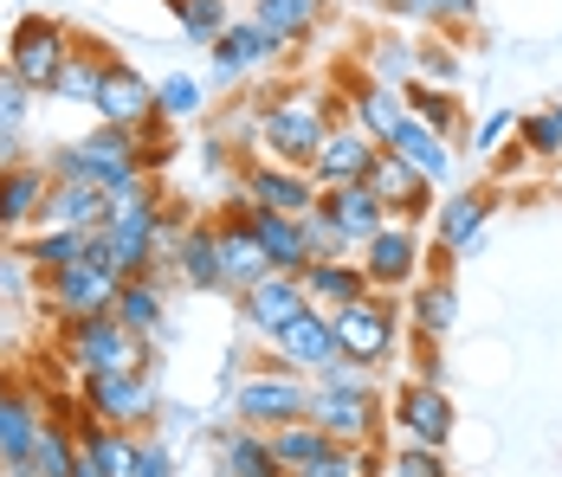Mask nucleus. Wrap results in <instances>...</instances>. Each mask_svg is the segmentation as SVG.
I'll return each instance as SVG.
<instances>
[{"label": "nucleus", "mask_w": 562, "mask_h": 477, "mask_svg": "<svg viewBox=\"0 0 562 477\" xmlns=\"http://www.w3.org/2000/svg\"><path fill=\"white\" fill-rule=\"evenodd\" d=\"M46 168H53V181H65V174L98 181V188L116 201V194L143 188V174H149V136H143V129H123V123H98L91 136L53 149Z\"/></svg>", "instance_id": "nucleus-1"}, {"label": "nucleus", "mask_w": 562, "mask_h": 477, "mask_svg": "<svg viewBox=\"0 0 562 477\" xmlns=\"http://www.w3.org/2000/svg\"><path fill=\"white\" fill-rule=\"evenodd\" d=\"M58 362L78 374H123V368H149L156 362V342H143L136 329H123L116 310H98V317H71L58 322Z\"/></svg>", "instance_id": "nucleus-2"}, {"label": "nucleus", "mask_w": 562, "mask_h": 477, "mask_svg": "<svg viewBox=\"0 0 562 477\" xmlns=\"http://www.w3.org/2000/svg\"><path fill=\"white\" fill-rule=\"evenodd\" d=\"M342 116H349V110H342V98H304V91L272 98V104L259 110V149H266L272 161L311 168L317 143L330 136V123H342Z\"/></svg>", "instance_id": "nucleus-3"}, {"label": "nucleus", "mask_w": 562, "mask_h": 477, "mask_svg": "<svg viewBox=\"0 0 562 477\" xmlns=\"http://www.w3.org/2000/svg\"><path fill=\"white\" fill-rule=\"evenodd\" d=\"M304 413H311V374L284 368L279 355L233 387V420L252 425V432H279V425L304 420Z\"/></svg>", "instance_id": "nucleus-4"}, {"label": "nucleus", "mask_w": 562, "mask_h": 477, "mask_svg": "<svg viewBox=\"0 0 562 477\" xmlns=\"http://www.w3.org/2000/svg\"><path fill=\"white\" fill-rule=\"evenodd\" d=\"M78 407L98 425H123V432H149L162 387H156V362L149 368H123V374H85L78 381Z\"/></svg>", "instance_id": "nucleus-5"}, {"label": "nucleus", "mask_w": 562, "mask_h": 477, "mask_svg": "<svg viewBox=\"0 0 562 477\" xmlns=\"http://www.w3.org/2000/svg\"><path fill=\"white\" fill-rule=\"evenodd\" d=\"M78 46V33L53 20V13H26L13 33H7V65H13V78L26 84V91H40V98H53L58 71H65V58Z\"/></svg>", "instance_id": "nucleus-6"}, {"label": "nucleus", "mask_w": 562, "mask_h": 477, "mask_svg": "<svg viewBox=\"0 0 562 477\" xmlns=\"http://www.w3.org/2000/svg\"><path fill=\"white\" fill-rule=\"evenodd\" d=\"M162 201L149 194V181L143 188H130V194H116L111 207V265L123 277H156V239H162Z\"/></svg>", "instance_id": "nucleus-7"}, {"label": "nucleus", "mask_w": 562, "mask_h": 477, "mask_svg": "<svg viewBox=\"0 0 562 477\" xmlns=\"http://www.w3.org/2000/svg\"><path fill=\"white\" fill-rule=\"evenodd\" d=\"M233 194L246 201V207H266V213H291V219H304V213L317 207V181L304 174V168H291V161H272V156H246L233 168Z\"/></svg>", "instance_id": "nucleus-8"}, {"label": "nucleus", "mask_w": 562, "mask_h": 477, "mask_svg": "<svg viewBox=\"0 0 562 477\" xmlns=\"http://www.w3.org/2000/svg\"><path fill=\"white\" fill-rule=\"evenodd\" d=\"M116 291H123V271L116 265H98V259H78V265L40 277V304L53 322H71V317H98V310H116Z\"/></svg>", "instance_id": "nucleus-9"}, {"label": "nucleus", "mask_w": 562, "mask_h": 477, "mask_svg": "<svg viewBox=\"0 0 562 477\" xmlns=\"http://www.w3.org/2000/svg\"><path fill=\"white\" fill-rule=\"evenodd\" d=\"M330 329H337V349L349 355V362H369V368H382V362L394 355L401 317H394V297L369 291V297H356V304L330 310Z\"/></svg>", "instance_id": "nucleus-10"}, {"label": "nucleus", "mask_w": 562, "mask_h": 477, "mask_svg": "<svg viewBox=\"0 0 562 477\" xmlns=\"http://www.w3.org/2000/svg\"><path fill=\"white\" fill-rule=\"evenodd\" d=\"M389 425L401 432V439H414V445H440V452H447L459 413H452V400H447V387H440V381H420V374H414V381H401V387H394Z\"/></svg>", "instance_id": "nucleus-11"}, {"label": "nucleus", "mask_w": 562, "mask_h": 477, "mask_svg": "<svg viewBox=\"0 0 562 477\" xmlns=\"http://www.w3.org/2000/svg\"><path fill=\"white\" fill-rule=\"evenodd\" d=\"M420 232H414V219H382V232L369 239V246H356V265L369 271V291H407L414 277H420Z\"/></svg>", "instance_id": "nucleus-12"}, {"label": "nucleus", "mask_w": 562, "mask_h": 477, "mask_svg": "<svg viewBox=\"0 0 562 477\" xmlns=\"http://www.w3.org/2000/svg\"><path fill=\"white\" fill-rule=\"evenodd\" d=\"M46 194H53V168L46 161H7L0 168V232L20 239V232H40L46 226Z\"/></svg>", "instance_id": "nucleus-13"}, {"label": "nucleus", "mask_w": 562, "mask_h": 477, "mask_svg": "<svg viewBox=\"0 0 562 477\" xmlns=\"http://www.w3.org/2000/svg\"><path fill=\"white\" fill-rule=\"evenodd\" d=\"M304 420H317L337 445H375L389 407H382V394H330V387H311V413Z\"/></svg>", "instance_id": "nucleus-14"}, {"label": "nucleus", "mask_w": 562, "mask_h": 477, "mask_svg": "<svg viewBox=\"0 0 562 477\" xmlns=\"http://www.w3.org/2000/svg\"><path fill=\"white\" fill-rule=\"evenodd\" d=\"M221 226V271H226V297H246L266 271H272V259H266V246H259V232H252V219H246V201L233 194L226 201V213L214 219Z\"/></svg>", "instance_id": "nucleus-15"}, {"label": "nucleus", "mask_w": 562, "mask_h": 477, "mask_svg": "<svg viewBox=\"0 0 562 477\" xmlns=\"http://www.w3.org/2000/svg\"><path fill=\"white\" fill-rule=\"evenodd\" d=\"M98 123H123V129H149L162 110H156V84L130 65V58H111L104 65V84H98Z\"/></svg>", "instance_id": "nucleus-16"}, {"label": "nucleus", "mask_w": 562, "mask_h": 477, "mask_svg": "<svg viewBox=\"0 0 562 477\" xmlns=\"http://www.w3.org/2000/svg\"><path fill=\"white\" fill-rule=\"evenodd\" d=\"M375 156H382V143H369V136L342 116V123H330V136L317 143V156H311L304 174H311L317 188H349V181H369Z\"/></svg>", "instance_id": "nucleus-17"}, {"label": "nucleus", "mask_w": 562, "mask_h": 477, "mask_svg": "<svg viewBox=\"0 0 562 477\" xmlns=\"http://www.w3.org/2000/svg\"><path fill=\"white\" fill-rule=\"evenodd\" d=\"M233 304H239V322H246L252 336H266V342H272L291 317L311 310V297H304V284H297L291 271H266V277H259L246 297H233Z\"/></svg>", "instance_id": "nucleus-18"}, {"label": "nucleus", "mask_w": 562, "mask_h": 477, "mask_svg": "<svg viewBox=\"0 0 562 477\" xmlns=\"http://www.w3.org/2000/svg\"><path fill=\"white\" fill-rule=\"evenodd\" d=\"M272 355H279L284 368H297V374H324L330 362H337L342 349H337V329H330V310H304V317H291L272 336Z\"/></svg>", "instance_id": "nucleus-19"}, {"label": "nucleus", "mask_w": 562, "mask_h": 477, "mask_svg": "<svg viewBox=\"0 0 562 477\" xmlns=\"http://www.w3.org/2000/svg\"><path fill=\"white\" fill-rule=\"evenodd\" d=\"M369 188H375V201L389 207V219H420V213H434V181H427L407 156H394V149L375 156Z\"/></svg>", "instance_id": "nucleus-20"}, {"label": "nucleus", "mask_w": 562, "mask_h": 477, "mask_svg": "<svg viewBox=\"0 0 562 477\" xmlns=\"http://www.w3.org/2000/svg\"><path fill=\"white\" fill-rule=\"evenodd\" d=\"M40 425H46L40 400L0 381V465H7L13 477H33V445H40Z\"/></svg>", "instance_id": "nucleus-21"}, {"label": "nucleus", "mask_w": 562, "mask_h": 477, "mask_svg": "<svg viewBox=\"0 0 562 477\" xmlns=\"http://www.w3.org/2000/svg\"><path fill=\"white\" fill-rule=\"evenodd\" d=\"M207 53H214V78H221V84H239V78L266 71V65H272L284 46L266 33V26H259V20H233V26H226Z\"/></svg>", "instance_id": "nucleus-22"}, {"label": "nucleus", "mask_w": 562, "mask_h": 477, "mask_svg": "<svg viewBox=\"0 0 562 477\" xmlns=\"http://www.w3.org/2000/svg\"><path fill=\"white\" fill-rule=\"evenodd\" d=\"M492 213H498V194H492V188H459L452 201H440V239H434V246L452 252V259L479 252V239H485Z\"/></svg>", "instance_id": "nucleus-23"}, {"label": "nucleus", "mask_w": 562, "mask_h": 477, "mask_svg": "<svg viewBox=\"0 0 562 477\" xmlns=\"http://www.w3.org/2000/svg\"><path fill=\"white\" fill-rule=\"evenodd\" d=\"M175 277L188 291H221L226 297V271H221V226L214 219H188L181 252H175Z\"/></svg>", "instance_id": "nucleus-24"}, {"label": "nucleus", "mask_w": 562, "mask_h": 477, "mask_svg": "<svg viewBox=\"0 0 562 477\" xmlns=\"http://www.w3.org/2000/svg\"><path fill=\"white\" fill-rule=\"evenodd\" d=\"M317 207H324V213H330V219L342 226V239H349V246H369V239L382 232V219H389V207L375 201V188H369V181L324 188V194H317Z\"/></svg>", "instance_id": "nucleus-25"}, {"label": "nucleus", "mask_w": 562, "mask_h": 477, "mask_svg": "<svg viewBox=\"0 0 562 477\" xmlns=\"http://www.w3.org/2000/svg\"><path fill=\"white\" fill-rule=\"evenodd\" d=\"M349 123L369 136V143H382L389 149L394 129L407 123V98H401V84H382V78H362L356 84V98H349Z\"/></svg>", "instance_id": "nucleus-26"}, {"label": "nucleus", "mask_w": 562, "mask_h": 477, "mask_svg": "<svg viewBox=\"0 0 562 477\" xmlns=\"http://www.w3.org/2000/svg\"><path fill=\"white\" fill-rule=\"evenodd\" d=\"M111 207L116 201L98 181L65 174V181H53V194H46V226H78V232H91V226H111Z\"/></svg>", "instance_id": "nucleus-27"}, {"label": "nucleus", "mask_w": 562, "mask_h": 477, "mask_svg": "<svg viewBox=\"0 0 562 477\" xmlns=\"http://www.w3.org/2000/svg\"><path fill=\"white\" fill-rule=\"evenodd\" d=\"M214 477H284V465L272 458V439L252 432V425H226L221 445H214Z\"/></svg>", "instance_id": "nucleus-28"}, {"label": "nucleus", "mask_w": 562, "mask_h": 477, "mask_svg": "<svg viewBox=\"0 0 562 477\" xmlns=\"http://www.w3.org/2000/svg\"><path fill=\"white\" fill-rule=\"evenodd\" d=\"M407 322H414V336H420V342H440L452 322H459V291H452L447 271L414 277V284H407Z\"/></svg>", "instance_id": "nucleus-29"}, {"label": "nucleus", "mask_w": 562, "mask_h": 477, "mask_svg": "<svg viewBox=\"0 0 562 477\" xmlns=\"http://www.w3.org/2000/svg\"><path fill=\"white\" fill-rule=\"evenodd\" d=\"M297 284H304V297L317 310H342V304L369 297V271L356 265V259H311V265L297 271Z\"/></svg>", "instance_id": "nucleus-30"}, {"label": "nucleus", "mask_w": 562, "mask_h": 477, "mask_svg": "<svg viewBox=\"0 0 562 477\" xmlns=\"http://www.w3.org/2000/svg\"><path fill=\"white\" fill-rule=\"evenodd\" d=\"M246 219H252V232H259V246H266V259H272V271H297L311 265V246H304V219H291V213H266V207H246Z\"/></svg>", "instance_id": "nucleus-31"}, {"label": "nucleus", "mask_w": 562, "mask_h": 477, "mask_svg": "<svg viewBox=\"0 0 562 477\" xmlns=\"http://www.w3.org/2000/svg\"><path fill=\"white\" fill-rule=\"evenodd\" d=\"M116 322L136 329L143 342H156L169 329V297H162V277H123L116 291Z\"/></svg>", "instance_id": "nucleus-32"}, {"label": "nucleus", "mask_w": 562, "mask_h": 477, "mask_svg": "<svg viewBox=\"0 0 562 477\" xmlns=\"http://www.w3.org/2000/svg\"><path fill=\"white\" fill-rule=\"evenodd\" d=\"M389 149H394V156H407V161H414V168H420V174H427L434 188H440V181H452V143L440 136V129H427V123H420L414 110H407V123L394 129V143H389Z\"/></svg>", "instance_id": "nucleus-33"}, {"label": "nucleus", "mask_w": 562, "mask_h": 477, "mask_svg": "<svg viewBox=\"0 0 562 477\" xmlns=\"http://www.w3.org/2000/svg\"><path fill=\"white\" fill-rule=\"evenodd\" d=\"M116 53H104V46H91V39H78L71 46V58H65V71H58L53 98L58 104H98V84H104V65H111Z\"/></svg>", "instance_id": "nucleus-34"}, {"label": "nucleus", "mask_w": 562, "mask_h": 477, "mask_svg": "<svg viewBox=\"0 0 562 477\" xmlns=\"http://www.w3.org/2000/svg\"><path fill=\"white\" fill-rule=\"evenodd\" d=\"M401 98H407V110H414L427 129H440L447 143H465V136H472V129H465V104H459V91H447V84H427V78H414Z\"/></svg>", "instance_id": "nucleus-35"}, {"label": "nucleus", "mask_w": 562, "mask_h": 477, "mask_svg": "<svg viewBox=\"0 0 562 477\" xmlns=\"http://www.w3.org/2000/svg\"><path fill=\"white\" fill-rule=\"evenodd\" d=\"M252 20L279 39V46H304L324 20V0H252Z\"/></svg>", "instance_id": "nucleus-36"}, {"label": "nucleus", "mask_w": 562, "mask_h": 477, "mask_svg": "<svg viewBox=\"0 0 562 477\" xmlns=\"http://www.w3.org/2000/svg\"><path fill=\"white\" fill-rule=\"evenodd\" d=\"M20 259L40 271V277H53V271H65V265L85 259V232H78V226H40V232H26Z\"/></svg>", "instance_id": "nucleus-37"}, {"label": "nucleus", "mask_w": 562, "mask_h": 477, "mask_svg": "<svg viewBox=\"0 0 562 477\" xmlns=\"http://www.w3.org/2000/svg\"><path fill=\"white\" fill-rule=\"evenodd\" d=\"M266 439H272V458L284 465V477L304 472V465H317V458L330 452V432L317 420H291V425H279V432H266Z\"/></svg>", "instance_id": "nucleus-38"}, {"label": "nucleus", "mask_w": 562, "mask_h": 477, "mask_svg": "<svg viewBox=\"0 0 562 477\" xmlns=\"http://www.w3.org/2000/svg\"><path fill=\"white\" fill-rule=\"evenodd\" d=\"M78 432L65 420H46L40 425V445H33V477H71V465H78Z\"/></svg>", "instance_id": "nucleus-39"}, {"label": "nucleus", "mask_w": 562, "mask_h": 477, "mask_svg": "<svg viewBox=\"0 0 562 477\" xmlns=\"http://www.w3.org/2000/svg\"><path fill=\"white\" fill-rule=\"evenodd\" d=\"M175 20H181V33H188V46H214L226 26H233V0H181L175 7Z\"/></svg>", "instance_id": "nucleus-40"}, {"label": "nucleus", "mask_w": 562, "mask_h": 477, "mask_svg": "<svg viewBox=\"0 0 562 477\" xmlns=\"http://www.w3.org/2000/svg\"><path fill=\"white\" fill-rule=\"evenodd\" d=\"M389 7L401 20H420V26H440V33L479 20V0H389Z\"/></svg>", "instance_id": "nucleus-41"}, {"label": "nucleus", "mask_w": 562, "mask_h": 477, "mask_svg": "<svg viewBox=\"0 0 562 477\" xmlns=\"http://www.w3.org/2000/svg\"><path fill=\"white\" fill-rule=\"evenodd\" d=\"M375 445H337L330 439V452L317 458V465H304V472H291V477H375Z\"/></svg>", "instance_id": "nucleus-42"}, {"label": "nucleus", "mask_w": 562, "mask_h": 477, "mask_svg": "<svg viewBox=\"0 0 562 477\" xmlns=\"http://www.w3.org/2000/svg\"><path fill=\"white\" fill-rule=\"evenodd\" d=\"M33 98H40V91H26V84L13 78V65L0 58V136H20V143H26V123H33Z\"/></svg>", "instance_id": "nucleus-43"}, {"label": "nucleus", "mask_w": 562, "mask_h": 477, "mask_svg": "<svg viewBox=\"0 0 562 477\" xmlns=\"http://www.w3.org/2000/svg\"><path fill=\"white\" fill-rule=\"evenodd\" d=\"M517 143H524V156H537V161H557V156H562V123H557V110H537V116H517Z\"/></svg>", "instance_id": "nucleus-44"}, {"label": "nucleus", "mask_w": 562, "mask_h": 477, "mask_svg": "<svg viewBox=\"0 0 562 477\" xmlns=\"http://www.w3.org/2000/svg\"><path fill=\"white\" fill-rule=\"evenodd\" d=\"M304 246H311V259H356V246L342 239V226L324 207L304 213Z\"/></svg>", "instance_id": "nucleus-45"}, {"label": "nucleus", "mask_w": 562, "mask_h": 477, "mask_svg": "<svg viewBox=\"0 0 562 477\" xmlns=\"http://www.w3.org/2000/svg\"><path fill=\"white\" fill-rule=\"evenodd\" d=\"M201 104H207V98H201V84H194L188 71H169V78L156 84V110L175 116V123H181V116H201Z\"/></svg>", "instance_id": "nucleus-46"}, {"label": "nucleus", "mask_w": 562, "mask_h": 477, "mask_svg": "<svg viewBox=\"0 0 562 477\" xmlns=\"http://www.w3.org/2000/svg\"><path fill=\"white\" fill-rule=\"evenodd\" d=\"M394 477H452L447 452L440 445H414V439H401V452H394Z\"/></svg>", "instance_id": "nucleus-47"}, {"label": "nucleus", "mask_w": 562, "mask_h": 477, "mask_svg": "<svg viewBox=\"0 0 562 477\" xmlns=\"http://www.w3.org/2000/svg\"><path fill=\"white\" fill-rule=\"evenodd\" d=\"M311 387H330V394H375V368H369V362H349V355H337L324 374H311Z\"/></svg>", "instance_id": "nucleus-48"}, {"label": "nucleus", "mask_w": 562, "mask_h": 477, "mask_svg": "<svg viewBox=\"0 0 562 477\" xmlns=\"http://www.w3.org/2000/svg\"><path fill=\"white\" fill-rule=\"evenodd\" d=\"M369 78H382V84H401V91H407V84H414V53H407V46H394V39H375V46H369Z\"/></svg>", "instance_id": "nucleus-49"}, {"label": "nucleus", "mask_w": 562, "mask_h": 477, "mask_svg": "<svg viewBox=\"0 0 562 477\" xmlns=\"http://www.w3.org/2000/svg\"><path fill=\"white\" fill-rule=\"evenodd\" d=\"M414 78H427V84H459V53L452 46H440V39H427L420 53H414Z\"/></svg>", "instance_id": "nucleus-50"}, {"label": "nucleus", "mask_w": 562, "mask_h": 477, "mask_svg": "<svg viewBox=\"0 0 562 477\" xmlns=\"http://www.w3.org/2000/svg\"><path fill=\"white\" fill-rule=\"evenodd\" d=\"M136 477H175V452L156 432H143V445H136Z\"/></svg>", "instance_id": "nucleus-51"}, {"label": "nucleus", "mask_w": 562, "mask_h": 477, "mask_svg": "<svg viewBox=\"0 0 562 477\" xmlns=\"http://www.w3.org/2000/svg\"><path fill=\"white\" fill-rule=\"evenodd\" d=\"M510 129H517V123H510V110H492V116H485V123L472 129V149H479V156H498Z\"/></svg>", "instance_id": "nucleus-52"}, {"label": "nucleus", "mask_w": 562, "mask_h": 477, "mask_svg": "<svg viewBox=\"0 0 562 477\" xmlns=\"http://www.w3.org/2000/svg\"><path fill=\"white\" fill-rule=\"evenodd\" d=\"M447 362H440V342H420V381H440Z\"/></svg>", "instance_id": "nucleus-53"}, {"label": "nucleus", "mask_w": 562, "mask_h": 477, "mask_svg": "<svg viewBox=\"0 0 562 477\" xmlns=\"http://www.w3.org/2000/svg\"><path fill=\"white\" fill-rule=\"evenodd\" d=\"M71 477H111V472H104V465H98L91 452H78V465H71Z\"/></svg>", "instance_id": "nucleus-54"}, {"label": "nucleus", "mask_w": 562, "mask_h": 477, "mask_svg": "<svg viewBox=\"0 0 562 477\" xmlns=\"http://www.w3.org/2000/svg\"><path fill=\"white\" fill-rule=\"evenodd\" d=\"M550 110H557V123H562V104H550Z\"/></svg>", "instance_id": "nucleus-55"}, {"label": "nucleus", "mask_w": 562, "mask_h": 477, "mask_svg": "<svg viewBox=\"0 0 562 477\" xmlns=\"http://www.w3.org/2000/svg\"><path fill=\"white\" fill-rule=\"evenodd\" d=\"M0 477H13V472H7V465H0Z\"/></svg>", "instance_id": "nucleus-56"}, {"label": "nucleus", "mask_w": 562, "mask_h": 477, "mask_svg": "<svg viewBox=\"0 0 562 477\" xmlns=\"http://www.w3.org/2000/svg\"><path fill=\"white\" fill-rule=\"evenodd\" d=\"M169 7H181V0H169Z\"/></svg>", "instance_id": "nucleus-57"}, {"label": "nucleus", "mask_w": 562, "mask_h": 477, "mask_svg": "<svg viewBox=\"0 0 562 477\" xmlns=\"http://www.w3.org/2000/svg\"><path fill=\"white\" fill-rule=\"evenodd\" d=\"M0 168H7V161H0Z\"/></svg>", "instance_id": "nucleus-58"}]
</instances>
